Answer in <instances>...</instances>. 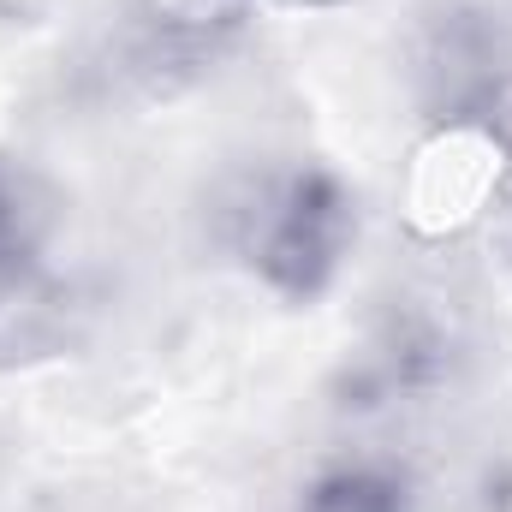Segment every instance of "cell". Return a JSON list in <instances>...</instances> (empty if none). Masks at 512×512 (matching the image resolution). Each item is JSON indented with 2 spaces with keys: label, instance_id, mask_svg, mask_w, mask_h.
<instances>
[{
  "label": "cell",
  "instance_id": "1",
  "mask_svg": "<svg viewBox=\"0 0 512 512\" xmlns=\"http://www.w3.org/2000/svg\"><path fill=\"white\" fill-rule=\"evenodd\" d=\"M358 209L322 167L262 173L233 203V245L280 298H316L352 251Z\"/></svg>",
  "mask_w": 512,
  "mask_h": 512
},
{
  "label": "cell",
  "instance_id": "2",
  "mask_svg": "<svg viewBox=\"0 0 512 512\" xmlns=\"http://www.w3.org/2000/svg\"><path fill=\"white\" fill-rule=\"evenodd\" d=\"M245 24V0H137V36L149 72L209 66Z\"/></svg>",
  "mask_w": 512,
  "mask_h": 512
},
{
  "label": "cell",
  "instance_id": "3",
  "mask_svg": "<svg viewBox=\"0 0 512 512\" xmlns=\"http://www.w3.org/2000/svg\"><path fill=\"white\" fill-rule=\"evenodd\" d=\"M78 340V292L60 280L30 274H6L0 280V370L18 364H42L54 352H66Z\"/></svg>",
  "mask_w": 512,
  "mask_h": 512
},
{
  "label": "cell",
  "instance_id": "4",
  "mask_svg": "<svg viewBox=\"0 0 512 512\" xmlns=\"http://www.w3.org/2000/svg\"><path fill=\"white\" fill-rule=\"evenodd\" d=\"M54 227H60V191L42 173L0 155V280L30 274Z\"/></svg>",
  "mask_w": 512,
  "mask_h": 512
},
{
  "label": "cell",
  "instance_id": "5",
  "mask_svg": "<svg viewBox=\"0 0 512 512\" xmlns=\"http://www.w3.org/2000/svg\"><path fill=\"white\" fill-rule=\"evenodd\" d=\"M298 512H411V489L387 465H334L304 489Z\"/></svg>",
  "mask_w": 512,
  "mask_h": 512
},
{
  "label": "cell",
  "instance_id": "6",
  "mask_svg": "<svg viewBox=\"0 0 512 512\" xmlns=\"http://www.w3.org/2000/svg\"><path fill=\"white\" fill-rule=\"evenodd\" d=\"M495 215H501V233H507V245H512V173L495 185Z\"/></svg>",
  "mask_w": 512,
  "mask_h": 512
},
{
  "label": "cell",
  "instance_id": "7",
  "mask_svg": "<svg viewBox=\"0 0 512 512\" xmlns=\"http://www.w3.org/2000/svg\"><path fill=\"white\" fill-rule=\"evenodd\" d=\"M298 6H346V0H298Z\"/></svg>",
  "mask_w": 512,
  "mask_h": 512
}]
</instances>
